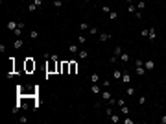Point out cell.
<instances>
[{
	"label": "cell",
	"instance_id": "obj_1",
	"mask_svg": "<svg viewBox=\"0 0 166 124\" xmlns=\"http://www.w3.org/2000/svg\"><path fill=\"white\" fill-rule=\"evenodd\" d=\"M46 78H48L50 74H54V72H57V65H59V59H57V56H52V57H48L46 56Z\"/></svg>",
	"mask_w": 166,
	"mask_h": 124
},
{
	"label": "cell",
	"instance_id": "obj_2",
	"mask_svg": "<svg viewBox=\"0 0 166 124\" xmlns=\"http://www.w3.org/2000/svg\"><path fill=\"white\" fill-rule=\"evenodd\" d=\"M35 67H37V65H35V61L31 57H26V59H24V70H26V72H33Z\"/></svg>",
	"mask_w": 166,
	"mask_h": 124
},
{
	"label": "cell",
	"instance_id": "obj_3",
	"mask_svg": "<svg viewBox=\"0 0 166 124\" xmlns=\"http://www.w3.org/2000/svg\"><path fill=\"white\" fill-rule=\"evenodd\" d=\"M61 72L63 74H68L70 72V61H63L61 63Z\"/></svg>",
	"mask_w": 166,
	"mask_h": 124
},
{
	"label": "cell",
	"instance_id": "obj_4",
	"mask_svg": "<svg viewBox=\"0 0 166 124\" xmlns=\"http://www.w3.org/2000/svg\"><path fill=\"white\" fill-rule=\"evenodd\" d=\"M144 69L146 70H153V69H155V61H151V59L144 61Z\"/></svg>",
	"mask_w": 166,
	"mask_h": 124
},
{
	"label": "cell",
	"instance_id": "obj_5",
	"mask_svg": "<svg viewBox=\"0 0 166 124\" xmlns=\"http://www.w3.org/2000/svg\"><path fill=\"white\" fill-rule=\"evenodd\" d=\"M90 91H92L94 95H100V93H102V87H100L98 83H92V87H90Z\"/></svg>",
	"mask_w": 166,
	"mask_h": 124
},
{
	"label": "cell",
	"instance_id": "obj_6",
	"mask_svg": "<svg viewBox=\"0 0 166 124\" xmlns=\"http://www.w3.org/2000/svg\"><path fill=\"white\" fill-rule=\"evenodd\" d=\"M122 74H124V72H122V70H118V69L113 70V78H114V80H122Z\"/></svg>",
	"mask_w": 166,
	"mask_h": 124
},
{
	"label": "cell",
	"instance_id": "obj_7",
	"mask_svg": "<svg viewBox=\"0 0 166 124\" xmlns=\"http://www.w3.org/2000/svg\"><path fill=\"white\" fill-rule=\"evenodd\" d=\"M78 72V63L76 61H70V72L68 74H76Z\"/></svg>",
	"mask_w": 166,
	"mask_h": 124
},
{
	"label": "cell",
	"instance_id": "obj_8",
	"mask_svg": "<svg viewBox=\"0 0 166 124\" xmlns=\"http://www.w3.org/2000/svg\"><path fill=\"white\" fill-rule=\"evenodd\" d=\"M100 96H102V100H105V102H107L109 98H113V96H111V93H109V91H102V93H100Z\"/></svg>",
	"mask_w": 166,
	"mask_h": 124
},
{
	"label": "cell",
	"instance_id": "obj_9",
	"mask_svg": "<svg viewBox=\"0 0 166 124\" xmlns=\"http://www.w3.org/2000/svg\"><path fill=\"white\" fill-rule=\"evenodd\" d=\"M148 37H150V41H155V39H157V32H155V28H151V30H150Z\"/></svg>",
	"mask_w": 166,
	"mask_h": 124
},
{
	"label": "cell",
	"instance_id": "obj_10",
	"mask_svg": "<svg viewBox=\"0 0 166 124\" xmlns=\"http://www.w3.org/2000/svg\"><path fill=\"white\" fill-rule=\"evenodd\" d=\"M17 26H19V22H15V21H9V22H7V30H13V32H15V30H17Z\"/></svg>",
	"mask_w": 166,
	"mask_h": 124
},
{
	"label": "cell",
	"instance_id": "obj_11",
	"mask_svg": "<svg viewBox=\"0 0 166 124\" xmlns=\"http://www.w3.org/2000/svg\"><path fill=\"white\" fill-rule=\"evenodd\" d=\"M120 61L127 63V61H129V54H127V52H122V54H120Z\"/></svg>",
	"mask_w": 166,
	"mask_h": 124
},
{
	"label": "cell",
	"instance_id": "obj_12",
	"mask_svg": "<svg viewBox=\"0 0 166 124\" xmlns=\"http://www.w3.org/2000/svg\"><path fill=\"white\" fill-rule=\"evenodd\" d=\"M98 39H100V41H109L111 34H100V35H98Z\"/></svg>",
	"mask_w": 166,
	"mask_h": 124
},
{
	"label": "cell",
	"instance_id": "obj_13",
	"mask_svg": "<svg viewBox=\"0 0 166 124\" xmlns=\"http://www.w3.org/2000/svg\"><path fill=\"white\" fill-rule=\"evenodd\" d=\"M109 120L111 122H120V115H118V113H113V115L109 117Z\"/></svg>",
	"mask_w": 166,
	"mask_h": 124
},
{
	"label": "cell",
	"instance_id": "obj_14",
	"mask_svg": "<svg viewBox=\"0 0 166 124\" xmlns=\"http://www.w3.org/2000/svg\"><path fill=\"white\" fill-rule=\"evenodd\" d=\"M144 7H146V2H144V0H138V2H137V9H138V11H142Z\"/></svg>",
	"mask_w": 166,
	"mask_h": 124
},
{
	"label": "cell",
	"instance_id": "obj_15",
	"mask_svg": "<svg viewBox=\"0 0 166 124\" xmlns=\"http://www.w3.org/2000/svg\"><path fill=\"white\" fill-rule=\"evenodd\" d=\"M122 82H124V83H129V82H131V76L127 74V72H124V74H122Z\"/></svg>",
	"mask_w": 166,
	"mask_h": 124
},
{
	"label": "cell",
	"instance_id": "obj_16",
	"mask_svg": "<svg viewBox=\"0 0 166 124\" xmlns=\"http://www.w3.org/2000/svg\"><path fill=\"white\" fill-rule=\"evenodd\" d=\"M137 74H138V76H144V74H146V69H144V65H140V67H137Z\"/></svg>",
	"mask_w": 166,
	"mask_h": 124
},
{
	"label": "cell",
	"instance_id": "obj_17",
	"mask_svg": "<svg viewBox=\"0 0 166 124\" xmlns=\"http://www.w3.org/2000/svg\"><path fill=\"white\" fill-rule=\"evenodd\" d=\"M13 46H15V48H22V46H24V43H22V39H17Z\"/></svg>",
	"mask_w": 166,
	"mask_h": 124
},
{
	"label": "cell",
	"instance_id": "obj_18",
	"mask_svg": "<svg viewBox=\"0 0 166 124\" xmlns=\"http://www.w3.org/2000/svg\"><path fill=\"white\" fill-rule=\"evenodd\" d=\"M120 109H122V115H129V107H127V106H120Z\"/></svg>",
	"mask_w": 166,
	"mask_h": 124
},
{
	"label": "cell",
	"instance_id": "obj_19",
	"mask_svg": "<svg viewBox=\"0 0 166 124\" xmlns=\"http://www.w3.org/2000/svg\"><path fill=\"white\" fill-rule=\"evenodd\" d=\"M127 9H129V13H133V15H135V13L138 11V9H137L135 6H133V4H127Z\"/></svg>",
	"mask_w": 166,
	"mask_h": 124
},
{
	"label": "cell",
	"instance_id": "obj_20",
	"mask_svg": "<svg viewBox=\"0 0 166 124\" xmlns=\"http://www.w3.org/2000/svg\"><path fill=\"white\" fill-rule=\"evenodd\" d=\"M125 93H127V96H135V89H133V87H127Z\"/></svg>",
	"mask_w": 166,
	"mask_h": 124
},
{
	"label": "cell",
	"instance_id": "obj_21",
	"mask_svg": "<svg viewBox=\"0 0 166 124\" xmlns=\"http://www.w3.org/2000/svg\"><path fill=\"white\" fill-rule=\"evenodd\" d=\"M109 19H111V21H116V19H118V13H116V11H111V13H109Z\"/></svg>",
	"mask_w": 166,
	"mask_h": 124
},
{
	"label": "cell",
	"instance_id": "obj_22",
	"mask_svg": "<svg viewBox=\"0 0 166 124\" xmlns=\"http://www.w3.org/2000/svg\"><path fill=\"white\" fill-rule=\"evenodd\" d=\"M68 50H70V54H78V46H76V45H70Z\"/></svg>",
	"mask_w": 166,
	"mask_h": 124
},
{
	"label": "cell",
	"instance_id": "obj_23",
	"mask_svg": "<svg viewBox=\"0 0 166 124\" xmlns=\"http://www.w3.org/2000/svg\"><path fill=\"white\" fill-rule=\"evenodd\" d=\"M90 82H92V83H98V82H100V76H98V74H92V76H90Z\"/></svg>",
	"mask_w": 166,
	"mask_h": 124
},
{
	"label": "cell",
	"instance_id": "obj_24",
	"mask_svg": "<svg viewBox=\"0 0 166 124\" xmlns=\"http://www.w3.org/2000/svg\"><path fill=\"white\" fill-rule=\"evenodd\" d=\"M30 37H31V39H37V37H39V32L31 30V32H30Z\"/></svg>",
	"mask_w": 166,
	"mask_h": 124
},
{
	"label": "cell",
	"instance_id": "obj_25",
	"mask_svg": "<svg viewBox=\"0 0 166 124\" xmlns=\"http://www.w3.org/2000/svg\"><path fill=\"white\" fill-rule=\"evenodd\" d=\"M87 56H89V52H87V50H79V57H81V59H85Z\"/></svg>",
	"mask_w": 166,
	"mask_h": 124
},
{
	"label": "cell",
	"instance_id": "obj_26",
	"mask_svg": "<svg viewBox=\"0 0 166 124\" xmlns=\"http://www.w3.org/2000/svg\"><path fill=\"white\" fill-rule=\"evenodd\" d=\"M89 24H87V22H81V24H79V30H87V32H89Z\"/></svg>",
	"mask_w": 166,
	"mask_h": 124
},
{
	"label": "cell",
	"instance_id": "obj_27",
	"mask_svg": "<svg viewBox=\"0 0 166 124\" xmlns=\"http://www.w3.org/2000/svg\"><path fill=\"white\" fill-rule=\"evenodd\" d=\"M113 113H114V111L111 109V106H107V109H105V115H107V117H111V115H113Z\"/></svg>",
	"mask_w": 166,
	"mask_h": 124
},
{
	"label": "cell",
	"instance_id": "obj_28",
	"mask_svg": "<svg viewBox=\"0 0 166 124\" xmlns=\"http://www.w3.org/2000/svg\"><path fill=\"white\" fill-rule=\"evenodd\" d=\"M120 54H122V46H116V48H114V56L120 57Z\"/></svg>",
	"mask_w": 166,
	"mask_h": 124
},
{
	"label": "cell",
	"instance_id": "obj_29",
	"mask_svg": "<svg viewBox=\"0 0 166 124\" xmlns=\"http://www.w3.org/2000/svg\"><path fill=\"white\" fill-rule=\"evenodd\" d=\"M54 6H55V7H61L63 2H61V0H54Z\"/></svg>",
	"mask_w": 166,
	"mask_h": 124
},
{
	"label": "cell",
	"instance_id": "obj_30",
	"mask_svg": "<svg viewBox=\"0 0 166 124\" xmlns=\"http://www.w3.org/2000/svg\"><path fill=\"white\" fill-rule=\"evenodd\" d=\"M89 34H90V35H96L98 30H96V28H89Z\"/></svg>",
	"mask_w": 166,
	"mask_h": 124
},
{
	"label": "cell",
	"instance_id": "obj_31",
	"mask_svg": "<svg viewBox=\"0 0 166 124\" xmlns=\"http://www.w3.org/2000/svg\"><path fill=\"white\" fill-rule=\"evenodd\" d=\"M146 100H148V98H146V96H144V95H142V96L138 98V104H146Z\"/></svg>",
	"mask_w": 166,
	"mask_h": 124
},
{
	"label": "cell",
	"instance_id": "obj_32",
	"mask_svg": "<svg viewBox=\"0 0 166 124\" xmlns=\"http://www.w3.org/2000/svg\"><path fill=\"white\" fill-rule=\"evenodd\" d=\"M102 9H104V13H107V15L111 13V7H109V6H104V7H102Z\"/></svg>",
	"mask_w": 166,
	"mask_h": 124
},
{
	"label": "cell",
	"instance_id": "obj_33",
	"mask_svg": "<svg viewBox=\"0 0 166 124\" xmlns=\"http://www.w3.org/2000/svg\"><path fill=\"white\" fill-rule=\"evenodd\" d=\"M102 85H104V87H109V85H111V80H104V82H102Z\"/></svg>",
	"mask_w": 166,
	"mask_h": 124
},
{
	"label": "cell",
	"instance_id": "obj_34",
	"mask_svg": "<svg viewBox=\"0 0 166 124\" xmlns=\"http://www.w3.org/2000/svg\"><path fill=\"white\" fill-rule=\"evenodd\" d=\"M78 41H79V43H85V41H87V37H85V35H79V37H78Z\"/></svg>",
	"mask_w": 166,
	"mask_h": 124
},
{
	"label": "cell",
	"instance_id": "obj_35",
	"mask_svg": "<svg viewBox=\"0 0 166 124\" xmlns=\"http://www.w3.org/2000/svg\"><path fill=\"white\" fill-rule=\"evenodd\" d=\"M33 4H35L37 7H41V6H42V0H33Z\"/></svg>",
	"mask_w": 166,
	"mask_h": 124
},
{
	"label": "cell",
	"instance_id": "obj_36",
	"mask_svg": "<svg viewBox=\"0 0 166 124\" xmlns=\"http://www.w3.org/2000/svg\"><path fill=\"white\" fill-rule=\"evenodd\" d=\"M28 9H30V11H31V13H33L35 9H37V6H35V4H30V7H28Z\"/></svg>",
	"mask_w": 166,
	"mask_h": 124
},
{
	"label": "cell",
	"instance_id": "obj_37",
	"mask_svg": "<svg viewBox=\"0 0 166 124\" xmlns=\"http://www.w3.org/2000/svg\"><path fill=\"white\" fill-rule=\"evenodd\" d=\"M24 26H26V24L21 21V22H19V26H17V30H24Z\"/></svg>",
	"mask_w": 166,
	"mask_h": 124
},
{
	"label": "cell",
	"instance_id": "obj_38",
	"mask_svg": "<svg viewBox=\"0 0 166 124\" xmlns=\"http://www.w3.org/2000/svg\"><path fill=\"white\" fill-rule=\"evenodd\" d=\"M124 104H125V100H124V98H120V100H116V106H124Z\"/></svg>",
	"mask_w": 166,
	"mask_h": 124
},
{
	"label": "cell",
	"instance_id": "obj_39",
	"mask_svg": "<svg viewBox=\"0 0 166 124\" xmlns=\"http://www.w3.org/2000/svg\"><path fill=\"white\" fill-rule=\"evenodd\" d=\"M135 17H137V21H140V19H142V13H140V11H137V13H135Z\"/></svg>",
	"mask_w": 166,
	"mask_h": 124
},
{
	"label": "cell",
	"instance_id": "obj_40",
	"mask_svg": "<svg viewBox=\"0 0 166 124\" xmlns=\"http://www.w3.org/2000/svg\"><path fill=\"white\" fill-rule=\"evenodd\" d=\"M161 122H162V124H166V115H164V117H161Z\"/></svg>",
	"mask_w": 166,
	"mask_h": 124
},
{
	"label": "cell",
	"instance_id": "obj_41",
	"mask_svg": "<svg viewBox=\"0 0 166 124\" xmlns=\"http://www.w3.org/2000/svg\"><path fill=\"white\" fill-rule=\"evenodd\" d=\"M125 4H133V0H124Z\"/></svg>",
	"mask_w": 166,
	"mask_h": 124
},
{
	"label": "cell",
	"instance_id": "obj_42",
	"mask_svg": "<svg viewBox=\"0 0 166 124\" xmlns=\"http://www.w3.org/2000/svg\"><path fill=\"white\" fill-rule=\"evenodd\" d=\"M83 2H85V4H89V2H90V0H83Z\"/></svg>",
	"mask_w": 166,
	"mask_h": 124
}]
</instances>
